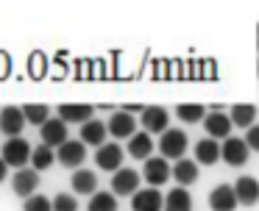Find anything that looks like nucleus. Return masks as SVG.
<instances>
[{
  "label": "nucleus",
  "instance_id": "1",
  "mask_svg": "<svg viewBox=\"0 0 259 211\" xmlns=\"http://www.w3.org/2000/svg\"><path fill=\"white\" fill-rule=\"evenodd\" d=\"M31 144L25 142V139H20V136H14V139H9L6 144H3V155L0 159L6 161L9 167H17V170H23V167H28L31 164Z\"/></svg>",
  "mask_w": 259,
  "mask_h": 211
},
{
  "label": "nucleus",
  "instance_id": "2",
  "mask_svg": "<svg viewBox=\"0 0 259 211\" xmlns=\"http://www.w3.org/2000/svg\"><path fill=\"white\" fill-rule=\"evenodd\" d=\"M159 150H162V159H184L187 150V133L179 131V128H167L159 139Z\"/></svg>",
  "mask_w": 259,
  "mask_h": 211
},
{
  "label": "nucleus",
  "instance_id": "3",
  "mask_svg": "<svg viewBox=\"0 0 259 211\" xmlns=\"http://www.w3.org/2000/svg\"><path fill=\"white\" fill-rule=\"evenodd\" d=\"M25 114H23V106H6V109H0V131L6 133L9 139L20 136L25 128Z\"/></svg>",
  "mask_w": 259,
  "mask_h": 211
},
{
  "label": "nucleus",
  "instance_id": "4",
  "mask_svg": "<svg viewBox=\"0 0 259 211\" xmlns=\"http://www.w3.org/2000/svg\"><path fill=\"white\" fill-rule=\"evenodd\" d=\"M220 155H223V161L229 167H242L248 164V155H251V147L245 144V139H223V144H220Z\"/></svg>",
  "mask_w": 259,
  "mask_h": 211
},
{
  "label": "nucleus",
  "instance_id": "5",
  "mask_svg": "<svg viewBox=\"0 0 259 211\" xmlns=\"http://www.w3.org/2000/svg\"><path fill=\"white\" fill-rule=\"evenodd\" d=\"M36 186H39V172H36L34 167H23V170L14 172L12 189H14V194H20L23 200L34 197V194H36Z\"/></svg>",
  "mask_w": 259,
  "mask_h": 211
},
{
  "label": "nucleus",
  "instance_id": "6",
  "mask_svg": "<svg viewBox=\"0 0 259 211\" xmlns=\"http://www.w3.org/2000/svg\"><path fill=\"white\" fill-rule=\"evenodd\" d=\"M39 139H42V144L59 150L64 142H67V122L59 120V117H51V120L39 128Z\"/></svg>",
  "mask_w": 259,
  "mask_h": 211
},
{
  "label": "nucleus",
  "instance_id": "7",
  "mask_svg": "<svg viewBox=\"0 0 259 211\" xmlns=\"http://www.w3.org/2000/svg\"><path fill=\"white\" fill-rule=\"evenodd\" d=\"M59 164L67 167V170H78L87 159V144L78 142V139H67V142L59 147Z\"/></svg>",
  "mask_w": 259,
  "mask_h": 211
},
{
  "label": "nucleus",
  "instance_id": "8",
  "mask_svg": "<svg viewBox=\"0 0 259 211\" xmlns=\"http://www.w3.org/2000/svg\"><path fill=\"white\" fill-rule=\"evenodd\" d=\"M140 122L145 128V133H164L167 131V122H170V114L162 106H145L140 114Z\"/></svg>",
  "mask_w": 259,
  "mask_h": 211
},
{
  "label": "nucleus",
  "instance_id": "9",
  "mask_svg": "<svg viewBox=\"0 0 259 211\" xmlns=\"http://www.w3.org/2000/svg\"><path fill=\"white\" fill-rule=\"evenodd\" d=\"M140 172L137 170H131V167H123V170H117L114 172V178H112V194H131L134 197L137 192H140Z\"/></svg>",
  "mask_w": 259,
  "mask_h": 211
},
{
  "label": "nucleus",
  "instance_id": "10",
  "mask_svg": "<svg viewBox=\"0 0 259 211\" xmlns=\"http://www.w3.org/2000/svg\"><path fill=\"white\" fill-rule=\"evenodd\" d=\"M131 208L134 211H164V194L156 186L140 189V192L131 197Z\"/></svg>",
  "mask_w": 259,
  "mask_h": 211
},
{
  "label": "nucleus",
  "instance_id": "11",
  "mask_svg": "<svg viewBox=\"0 0 259 211\" xmlns=\"http://www.w3.org/2000/svg\"><path fill=\"white\" fill-rule=\"evenodd\" d=\"M95 164L101 167L103 172H117V170H123V147L120 144H114V142H106L103 147H98V153H95Z\"/></svg>",
  "mask_w": 259,
  "mask_h": 211
},
{
  "label": "nucleus",
  "instance_id": "12",
  "mask_svg": "<svg viewBox=\"0 0 259 211\" xmlns=\"http://www.w3.org/2000/svg\"><path fill=\"white\" fill-rule=\"evenodd\" d=\"M106 128H109V133H112L114 139H131L137 133V120L128 114V111H114L112 117H109V122H106Z\"/></svg>",
  "mask_w": 259,
  "mask_h": 211
},
{
  "label": "nucleus",
  "instance_id": "13",
  "mask_svg": "<svg viewBox=\"0 0 259 211\" xmlns=\"http://www.w3.org/2000/svg\"><path fill=\"white\" fill-rule=\"evenodd\" d=\"M234 194L240 205H253L259 203V181L253 175H240L234 181Z\"/></svg>",
  "mask_w": 259,
  "mask_h": 211
},
{
  "label": "nucleus",
  "instance_id": "14",
  "mask_svg": "<svg viewBox=\"0 0 259 211\" xmlns=\"http://www.w3.org/2000/svg\"><path fill=\"white\" fill-rule=\"evenodd\" d=\"M209 208L212 211H234L237 208V194L231 183H220L209 194Z\"/></svg>",
  "mask_w": 259,
  "mask_h": 211
},
{
  "label": "nucleus",
  "instance_id": "15",
  "mask_svg": "<svg viewBox=\"0 0 259 211\" xmlns=\"http://www.w3.org/2000/svg\"><path fill=\"white\" fill-rule=\"evenodd\" d=\"M92 114H95V106H90V103H62L59 106V120H64V122L84 125V122L92 120Z\"/></svg>",
  "mask_w": 259,
  "mask_h": 211
},
{
  "label": "nucleus",
  "instance_id": "16",
  "mask_svg": "<svg viewBox=\"0 0 259 211\" xmlns=\"http://www.w3.org/2000/svg\"><path fill=\"white\" fill-rule=\"evenodd\" d=\"M203 128H206L209 139H229L231 136V117L223 114V111H212L203 120Z\"/></svg>",
  "mask_w": 259,
  "mask_h": 211
},
{
  "label": "nucleus",
  "instance_id": "17",
  "mask_svg": "<svg viewBox=\"0 0 259 211\" xmlns=\"http://www.w3.org/2000/svg\"><path fill=\"white\" fill-rule=\"evenodd\" d=\"M109 136V128H106V122H101V120H95V117H92L90 122H84V125H81V142L84 144H92V147H103V139Z\"/></svg>",
  "mask_w": 259,
  "mask_h": 211
},
{
  "label": "nucleus",
  "instance_id": "18",
  "mask_svg": "<svg viewBox=\"0 0 259 211\" xmlns=\"http://www.w3.org/2000/svg\"><path fill=\"white\" fill-rule=\"evenodd\" d=\"M142 178H145V181L151 183V186H156V189H159V186H162V183L170 178V167H167V161H164V159H153V155H151V159L145 161V167H142Z\"/></svg>",
  "mask_w": 259,
  "mask_h": 211
},
{
  "label": "nucleus",
  "instance_id": "19",
  "mask_svg": "<svg viewBox=\"0 0 259 211\" xmlns=\"http://www.w3.org/2000/svg\"><path fill=\"white\" fill-rule=\"evenodd\" d=\"M173 178H176V183L179 186H190V183H195L198 181V161H192V159H179L173 164Z\"/></svg>",
  "mask_w": 259,
  "mask_h": 211
},
{
  "label": "nucleus",
  "instance_id": "20",
  "mask_svg": "<svg viewBox=\"0 0 259 211\" xmlns=\"http://www.w3.org/2000/svg\"><path fill=\"white\" fill-rule=\"evenodd\" d=\"M70 183H73L75 194H95L98 192V175L92 170H84V167L73 172V181Z\"/></svg>",
  "mask_w": 259,
  "mask_h": 211
},
{
  "label": "nucleus",
  "instance_id": "21",
  "mask_svg": "<svg viewBox=\"0 0 259 211\" xmlns=\"http://www.w3.org/2000/svg\"><path fill=\"white\" fill-rule=\"evenodd\" d=\"M151 150H153V139H151V133L140 131V133H134V136L128 139V155H131V159H142V161H148V159H151Z\"/></svg>",
  "mask_w": 259,
  "mask_h": 211
},
{
  "label": "nucleus",
  "instance_id": "22",
  "mask_svg": "<svg viewBox=\"0 0 259 211\" xmlns=\"http://www.w3.org/2000/svg\"><path fill=\"white\" fill-rule=\"evenodd\" d=\"M164 211H192V197L184 186H176L164 194Z\"/></svg>",
  "mask_w": 259,
  "mask_h": 211
},
{
  "label": "nucleus",
  "instance_id": "23",
  "mask_svg": "<svg viewBox=\"0 0 259 211\" xmlns=\"http://www.w3.org/2000/svg\"><path fill=\"white\" fill-rule=\"evenodd\" d=\"M220 159L223 155H220L218 139H201V142H195V161L198 164H214Z\"/></svg>",
  "mask_w": 259,
  "mask_h": 211
},
{
  "label": "nucleus",
  "instance_id": "24",
  "mask_svg": "<svg viewBox=\"0 0 259 211\" xmlns=\"http://www.w3.org/2000/svg\"><path fill=\"white\" fill-rule=\"evenodd\" d=\"M229 117H231V125L251 128L253 125V117H256V106H253V103H237V106H231Z\"/></svg>",
  "mask_w": 259,
  "mask_h": 211
},
{
  "label": "nucleus",
  "instance_id": "25",
  "mask_svg": "<svg viewBox=\"0 0 259 211\" xmlns=\"http://www.w3.org/2000/svg\"><path fill=\"white\" fill-rule=\"evenodd\" d=\"M176 117H179L181 122H201L206 120V109H203L201 103H179L176 106Z\"/></svg>",
  "mask_w": 259,
  "mask_h": 211
},
{
  "label": "nucleus",
  "instance_id": "26",
  "mask_svg": "<svg viewBox=\"0 0 259 211\" xmlns=\"http://www.w3.org/2000/svg\"><path fill=\"white\" fill-rule=\"evenodd\" d=\"M53 161H56V150L48 147V144H36L34 153H31V167H34L36 172L48 170V167H51Z\"/></svg>",
  "mask_w": 259,
  "mask_h": 211
},
{
  "label": "nucleus",
  "instance_id": "27",
  "mask_svg": "<svg viewBox=\"0 0 259 211\" xmlns=\"http://www.w3.org/2000/svg\"><path fill=\"white\" fill-rule=\"evenodd\" d=\"M87 211H117V194H112V192H95L90 197Z\"/></svg>",
  "mask_w": 259,
  "mask_h": 211
},
{
  "label": "nucleus",
  "instance_id": "28",
  "mask_svg": "<svg viewBox=\"0 0 259 211\" xmlns=\"http://www.w3.org/2000/svg\"><path fill=\"white\" fill-rule=\"evenodd\" d=\"M23 114H25V120H28L31 125H39V128L51 120V109H48L45 103H28V106H23Z\"/></svg>",
  "mask_w": 259,
  "mask_h": 211
},
{
  "label": "nucleus",
  "instance_id": "29",
  "mask_svg": "<svg viewBox=\"0 0 259 211\" xmlns=\"http://www.w3.org/2000/svg\"><path fill=\"white\" fill-rule=\"evenodd\" d=\"M25 211H53V200H48L45 194H34L23 203Z\"/></svg>",
  "mask_w": 259,
  "mask_h": 211
},
{
  "label": "nucleus",
  "instance_id": "30",
  "mask_svg": "<svg viewBox=\"0 0 259 211\" xmlns=\"http://www.w3.org/2000/svg\"><path fill=\"white\" fill-rule=\"evenodd\" d=\"M53 211H78L75 194H56L53 197Z\"/></svg>",
  "mask_w": 259,
  "mask_h": 211
},
{
  "label": "nucleus",
  "instance_id": "31",
  "mask_svg": "<svg viewBox=\"0 0 259 211\" xmlns=\"http://www.w3.org/2000/svg\"><path fill=\"white\" fill-rule=\"evenodd\" d=\"M245 144L251 150H256L259 153V125H251L248 128V133H245Z\"/></svg>",
  "mask_w": 259,
  "mask_h": 211
},
{
  "label": "nucleus",
  "instance_id": "32",
  "mask_svg": "<svg viewBox=\"0 0 259 211\" xmlns=\"http://www.w3.org/2000/svg\"><path fill=\"white\" fill-rule=\"evenodd\" d=\"M6 67H9V59L6 53H0V78H6Z\"/></svg>",
  "mask_w": 259,
  "mask_h": 211
},
{
  "label": "nucleus",
  "instance_id": "33",
  "mask_svg": "<svg viewBox=\"0 0 259 211\" xmlns=\"http://www.w3.org/2000/svg\"><path fill=\"white\" fill-rule=\"evenodd\" d=\"M6 172H9V164H6L3 159H0V183L6 181Z\"/></svg>",
  "mask_w": 259,
  "mask_h": 211
},
{
  "label": "nucleus",
  "instance_id": "34",
  "mask_svg": "<svg viewBox=\"0 0 259 211\" xmlns=\"http://www.w3.org/2000/svg\"><path fill=\"white\" fill-rule=\"evenodd\" d=\"M256 50H259V25H256Z\"/></svg>",
  "mask_w": 259,
  "mask_h": 211
},
{
  "label": "nucleus",
  "instance_id": "35",
  "mask_svg": "<svg viewBox=\"0 0 259 211\" xmlns=\"http://www.w3.org/2000/svg\"><path fill=\"white\" fill-rule=\"evenodd\" d=\"M256 78H259V61H256Z\"/></svg>",
  "mask_w": 259,
  "mask_h": 211
}]
</instances>
